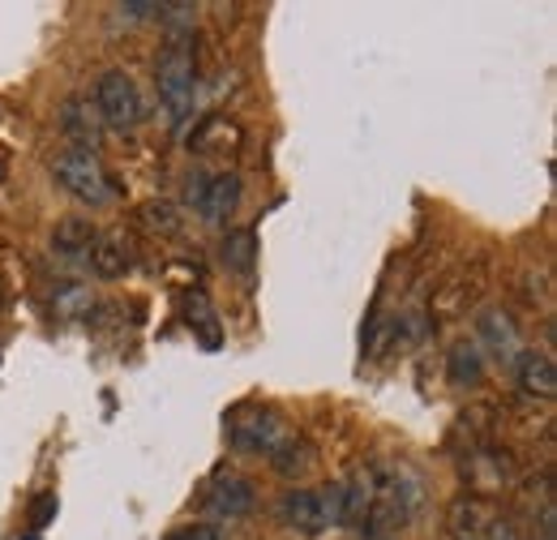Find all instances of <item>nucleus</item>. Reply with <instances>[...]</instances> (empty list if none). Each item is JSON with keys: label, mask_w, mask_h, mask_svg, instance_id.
<instances>
[{"label": "nucleus", "mask_w": 557, "mask_h": 540, "mask_svg": "<svg viewBox=\"0 0 557 540\" xmlns=\"http://www.w3.org/2000/svg\"><path fill=\"white\" fill-rule=\"evenodd\" d=\"M278 519L300 537H322L326 528L344 524V489H287L278 498Z\"/></svg>", "instance_id": "obj_1"}, {"label": "nucleus", "mask_w": 557, "mask_h": 540, "mask_svg": "<svg viewBox=\"0 0 557 540\" xmlns=\"http://www.w3.org/2000/svg\"><path fill=\"white\" fill-rule=\"evenodd\" d=\"M52 176H57L61 189H70L73 198L86 206H108L112 198H116L112 176L103 172L99 155H90V150H73V146H65V150L52 159Z\"/></svg>", "instance_id": "obj_2"}, {"label": "nucleus", "mask_w": 557, "mask_h": 540, "mask_svg": "<svg viewBox=\"0 0 557 540\" xmlns=\"http://www.w3.org/2000/svg\"><path fill=\"white\" fill-rule=\"evenodd\" d=\"M95 112H99V125H103V130H116V134L138 130L141 125L138 82H134L125 69L99 73V82H95Z\"/></svg>", "instance_id": "obj_3"}, {"label": "nucleus", "mask_w": 557, "mask_h": 540, "mask_svg": "<svg viewBox=\"0 0 557 540\" xmlns=\"http://www.w3.org/2000/svg\"><path fill=\"white\" fill-rule=\"evenodd\" d=\"M154 82H159V103L181 121L194 108V90H198V69H194V48L185 39L168 44L159 65H154Z\"/></svg>", "instance_id": "obj_4"}, {"label": "nucleus", "mask_w": 557, "mask_h": 540, "mask_svg": "<svg viewBox=\"0 0 557 540\" xmlns=\"http://www.w3.org/2000/svg\"><path fill=\"white\" fill-rule=\"evenodd\" d=\"M287 442V425L275 407H249L240 420H232V446L249 455H275Z\"/></svg>", "instance_id": "obj_5"}, {"label": "nucleus", "mask_w": 557, "mask_h": 540, "mask_svg": "<svg viewBox=\"0 0 557 540\" xmlns=\"http://www.w3.org/2000/svg\"><path fill=\"white\" fill-rule=\"evenodd\" d=\"M189 202L198 206V214L223 228L232 223L236 206H240V176L236 172H219V176H194L189 181Z\"/></svg>", "instance_id": "obj_6"}, {"label": "nucleus", "mask_w": 557, "mask_h": 540, "mask_svg": "<svg viewBox=\"0 0 557 540\" xmlns=\"http://www.w3.org/2000/svg\"><path fill=\"white\" fill-rule=\"evenodd\" d=\"M253 502H258V489H253V480L240 472H219L210 480L207 489V511L214 519H245L249 511H253Z\"/></svg>", "instance_id": "obj_7"}, {"label": "nucleus", "mask_w": 557, "mask_h": 540, "mask_svg": "<svg viewBox=\"0 0 557 540\" xmlns=\"http://www.w3.org/2000/svg\"><path fill=\"white\" fill-rule=\"evenodd\" d=\"M515 382H519V391L532 395V400H554V391H557L554 356H545V352H519V356H515Z\"/></svg>", "instance_id": "obj_8"}, {"label": "nucleus", "mask_w": 557, "mask_h": 540, "mask_svg": "<svg viewBox=\"0 0 557 540\" xmlns=\"http://www.w3.org/2000/svg\"><path fill=\"white\" fill-rule=\"evenodd\" d=\"M61 134L73 142V150H90L95 155V146L103 137V125H99V112L90 108V99H82V95L65 99V108H61Z\"/></svg>", "instance_id": "obj_9"}, {"label": "nucleus", "mask_w": 557, "mask_h": 540, "mask_svg": "<svg viewBox=\"0 0 557 540\" xmlns=\"http://www.w3.org/2000/svg\"><path fill=\"white\" fill-rule=\"evenodd\" d=\"M476 331H481L488 352H493L497 360H506V365H515V356L523 352L519 331H515V322H510V314H506V309H485V314L476 318Z\"/></svg>", "instance_id": "obj_10"}, {"label": "nucleus", "mask_w": 557, "mask_h": 540, "mask_svg": "<svg viewBox=\"0 0 557 540\" xmlns=\"http://www.w3.org/2000/svg\"><path fill=\"white\" fill-rule=\"evenodd\" d=\"M497 528V511L485 498H459L450 506V532H459V540H485Z\"/></svg>", "instance_id": "obj_11"}, {"label": "nucleus", "mask_w": 557, "mask_h": 540, "mask_svg": "<svg viewBox=\"0 0 557 540\" xmlns=\"http://www.w3.org/2000/svg\"><path fill=\"white\" fill-rule=\"evenodd\" d=\"M86 262H90V270H95L99 279H121L125 270L134 267V262H129V245H125L116 232H108V236H95V245H90Z\"/></svg>", "instance_id": "obj_12"}, {"label": "nucleus", "mask_w": 557, "mask_h": 540, "mask_svg": "<svg viewBox=\"0 0 557 540\" xmlns=\"http://www.w3.org/2000/svg\"><path fill=\"white\" fill-rule=\"evenodd\" d=\"M446 373H450V382L455 386H481V378H485V352L476 347V343H455L450 347V360H446Z\"/></svg>", "instance_id": "obj_13"}, {"label": "nucleus", "mask_w": 557, "mask_h": 540, "mask_svg": "<svg viewBox=\"0 0 557 540\" xmlns=\"http://www.w3.org/2000/svg\"><path fill=\"white\" fill-rule=\"evenodd\" d=\"M52 245H57V254H65V258H86L90 245H95V228H90L86 219H61L57 232H52Z\"/></svg>", "instance_id": "obj_14"}, {"label": "nucleus", "mask_w": 557, "mask_h": 540, "mask_svg": "<svg viewBox=\"0 0 557 540\" xmlns=\"http://www.w3.org/2000/svg\"><path fill=\"white\" fill-rule=\"evenodd\" d=\"M271 459H275V472L296 476V472H305V468H309V459H313V455H309V446H296V442H283V446H278V451H275V455H271Z\"/></svg>", "instance_id": "obj_15"}, {"label": "nucleus", "mask_w": 557, "mask_h": 540, "mask_svg": "<svg viewBox=\"0 0 557 540\" xmlns=\"http://www.w3.org/2000/svg\"><path fill=\"white\" fill-rule=\"evenodd\" d=\"M223 258H227L232 270H249V262H253V236L249 232H232V241L223 245Z\"/></svg>", "instance_id": "obj_16"}, {"label": "nucleus", "mask_w": 557, "mask_h": 540, "mask_svg": "<svg viewBox=\"0 0 557 540\" xmlns=\"http://www.w3.org/2000/svg\"><path fill=\"white\" fill-rule=\"evenodd\" d=\"M141 223L150 232H176V210L168 202H146L141 206Z\"/></svg>", "instance_id": "obj_17"}, {"label": "nucleus", "mask_w": 557, "mask_h": 540, "mask_svg": "<svg viewBox=\"0 0 557 540\" xmlns=\"http://www.w3.org/2000/svg\"><path fill=\"white\" fill-rule=\"evenodd\" d=\"M168 540H223V532L214 524H181L168 532Z\"/></svg>", "instance_id": "obj_18"}, {"label": "nucleus", "mask_w": 557, "mask_h": 540, "mask_svg": "<svg viewBox=\"0 0 557 540\" xmlns=\"http://www.w3.org/2000/svg\"><path fill=\"white\" fill-rule=\"evenodd\" d=\"M116 17H121V22H129V26H138V22L159 17V4H116Z\"/></svg>", "instance_id": "obj_19"}, {"label": "nucleus", "mask_w": 557, "mask_h": 540, "mask_svg": "<svg viewBox=\"0 0 557 540\" xmlns=\"http://www.w3.org/2000/svg\"><path fill=\"white\" fill-rule=\"evenodd\" d=\"M485 540H515V537H510V532H506V528H493V532H488Z\"/></svg>", "instance_id": "obj_20"}, {"label": "nucleus", "mask_w": 557, "mask_h": 540, "mask_svg": "<svg viewBox=\"0 0 557 540\" xmlns=\"http://www.w3.org/2000/svg\"><path fill=\"white\" fill-rule=\"evenodd\" d=\"M545 540H554V537H545Z\"/></svg>", "instance_id": "obj_21"}]
</instances>
